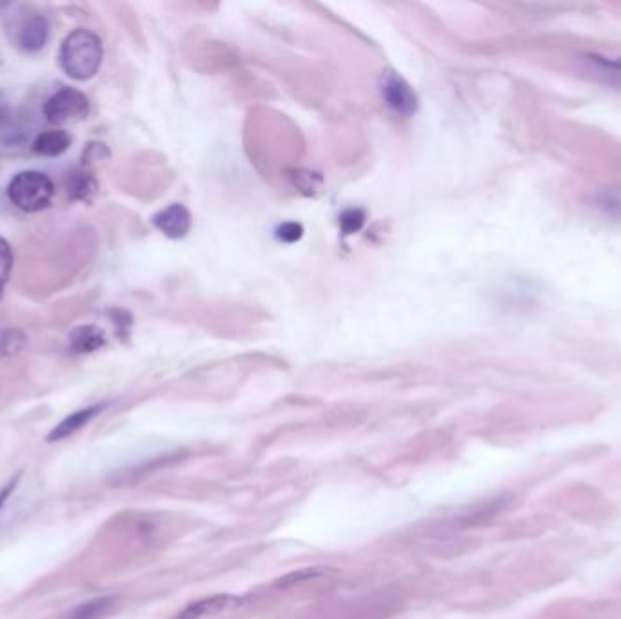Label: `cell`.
I'll return each mask as SVG.
<instances>
[{"label":"cell","mask_w":621,"mask_h":619,"mask_svg":"<svg viewBox=\"0 0 621 619\" xmlns=\"http://www.w3.org/2000/svg\"><path fill=\"white\" fill-rule=\"evenodd\" d=\"M104 59V46L97 33L77 28L62 40L59 51V62L62 71L69 79H93L99 73L100 64Z\"/></svg>","instance_id":"cell-1"},{"label":"cell","mask_w":621,"mask_h":619,"mask_svg":"<svg viewBox=\"0 0 621 619\" xmlns=\"http://www.w3.org/2000/svg\"><path fill=\"white\" fill-rule=\"evenodd\" d=\"M55 197V184L42 171H20L8 184L11 204L24 213H39Z\"/></svg>","instance_id":"cell-2"},{"label":"cell","mask_w":621,"mask_h":619,"mask_svg":"<svg viewBox=\"0 0 621 619\" xmlns=\"http://www.w3.org/2000/svg\"><path fill=\"white\" fill-rule=\"evenodd\" d=\"M89 115V99L75 88H62L44 104V117L55 126L79 122Z\"/></svg>","instance_id":"cell-3"},{"label":"cell","mask_w":621,"mask_h":619,"mask_svg":"<svg viewBox=\"0 0 621 619\" xmlns=\"http://www.w3.org/2000/svg\"><path fill=\"white\" fill-rule=\"evenodd\" d=\"M380 91L385 104L402 117H411L418 108L413 88L395 71H385L380 79Z\"/></svg>","instance_id":"cell-4"},{"label":"cell","mask_w":621,"mask_h":619,"mask_svg":"<svg viewBox=\"0 0 621 619\" xmlns=\"http://www.w3.org/2000/svg\"><path fill=\"white\" fill-rule=\"evenodd\" d=\"M151 222L162 235L178 240L188 235L193 218H191L188 207L182 204H171L166 209L158 211L157 215L151 218Z\"/></svg>","instance_id":"cell-5"},{"label":"cell","mask_w":621,"mask_h":619,"mask_svg":"<svg viewBox=\"0 0 621 619\" xmlns=\"http://www.w3.org/2000/svg\"><path fill=\"white\" fill-rule=\"evenodd\" d=\"M50 39V22L44 15H31L28 19L22 20V24L17 31V44L26 53H37L46 46Z\"/></svg>","instance_id":"cell-6"},{"label":"cell","mask_w":621,"mask_h":619,"mask_svg":"<svg viewBox=\"0 0 621 619\" xmlns=\"http://www.w3.org/2000/svg\"><path fill=\"white\" fill-rule=\"evenodd\" d=\"M238 598L235 596H229V594H217V596H211V598H204V600L193 601L191 605H188L186 609L182 610L180 614H177L173 619H204L209 616H215L227 609H233L237 607Z\"/></svg>","instance_id":"cell-7"},{"label":"cell","mask_w":621,"mask_h":619,"mask_svg":"<svg viewBox=\"0 0 621 619\" xmlns=\"http://www.w3.org/2000/svg\"><path fill=\"white\" fill-rule=\"evenodd\" d=\"M68 342L71 353H95L106 345V333L97 325H79L69 333Z\"/></svg>","instance_id":"cell-8"},{"label":"cell","mask_w":621,"mask_h":619,"mask_svg":"<svg viewBox=\"0 0 621 619\" xmlns=\"http://www.w3.org/2000/svg\"><path fill=\"white\" fill-rule=\"evenodd\" d=\"M104 407H106L104 403H97L86 409H80L77 413L69 414L51 431L48 442H60V440L69 438L71 434L79 433L82 427H86L95 416H99L104 411Z\"/></svg>","instance_id":"cell-9"},{"label":"cell","mask_w":621,"mask_h":619,"mask_svg":"<svg viewBox=\"0 0 621 619\" xmlns=\"http://www.w3.org/2000/svg\"><path fill=\"white\" fill-rule=\"evenodd\" d=\"M71 142L73 138L66 129H50V131L40 133L39 137L33 140L31 151L39 157H60L68 151Z\"/></svg>","instance_id":"cell-10"},{"label":"cell","mask_w":621,"mask_h":619,"mask_svg":"<svg viewBox=\"0 0 621 619\" xmlns=\"http://www.w3.org/2000/svg\"><path fill=\"white\" fill-rule=\"evenodd\" d=\"M585 62L589 64L592 71H596L598 77L621 86V55L620 57H605V55L592 53L585 57Z\"/></svg>","instance_id":"cell-11"},{"label":"cell","mask_w":621,"mask_h":619,"mask_svg":"<svg viewBox=\"0 0 621 619\" xmlns=\"http://www.w3.org/2000/svg\"><path fill=\"white\" fill-rule=\"evenodd\" d=\"M115 601L117 598L106 596V598H97V600L82 603L69 614L68 619H104L115 607Z\"/></svg>","instance_id":"cell-12"},{"label":"cell","mask_w":621,"mask_h":619,"mask_svg":"<svg viewBox=\"0 0 621 619\" xmlns=\"http://www.w3.org/2000/svg\"><path fill=\"white\" fill-rule=\"evenodd\" d=\"M97 187H99L97 186V180L93 178L91 173L80 171V173H75L71 180H69V197L88 202L97 193Z\"/></svg>","instance_id":"cell-13"},{"label":"cell","mask_w":621,"mask_h":619,"mask_svg":"<svg viewBox=\"0 0 621 619\" xmlns=\"http://www.w3.org/2000/svg\"><path fill=\"white\" fill-rule=\"evenodd\" d=\"M11 271H13V249L10 242L0 236V300L4 296L6 284L10 282Z\"/></svg>","instance_id":"cell-14"},{"label":"cell","mask_w":621,"mask_h":619,"mask_svg":"<svg viewBox=\"0 0 621 619\" xmlns=\"http://www.w3.org/2000/svg\"><path fill=\"white\" fill-rule=\"evenodd\" d=\"M365 224V213L362 209H347L340 215V227L344 235H355Z\"/></svg>","instance_id":"cell-15"},{"label":"cell","mask_w":621,"mask_h":619,"mask_svg":"<svg viewBox=\"0 0 621 619\" xmlns=\"http://www.w3.org/2000/svg\"><path fill=\"white\" fill-rule=\"evenodd\" d=\"M304 235V227L296 222H286L282 226L276 227V238L286 242V244H293L296 240H300Z\"/></svg>","instance_id":"cell-16"},{"label":"cell","mask_w":621,"mask_h":619,"mask_svg":"<svg viewBox=\"0 0 621 619\" xmlns=\"http://www.w3.org/2000/svg\"><path fill=\"white\" fill-rule=\"evenodd\" d=\"M20 474L15 478V480H11L2 491H0V509L4 507V503L8 502V498H10L11 492L15 491V485L19 482Z\"/></svg>","instance_id":"cell-17"}]
</instances>
